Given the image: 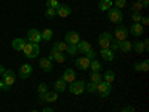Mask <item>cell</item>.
Returning <instances> with one entry per match:
<instances>
[{"label": "cell", "instance_id": "1", "mask_svg": "<svg viewBox=\"0 0 149 112\" xmlns=\"http://www.w3.org/2000/svg\"><path fill=\"white\" fill-rule=\"evenodd\" d=\"M22 52H24V57H26V58L31 60V58H36L37 55H39L40 48H39V45H37V43L27 42L26 46H24V49H22Z\"/></svg>", "mask_w": 149, "mask_h": 112}, {"label": "cell", "instance_id": "2", "mask_svg": "<svg viewBox=\"0 0 149 112\" xmlns=\"http://www.w3.org/2000/svg\"><path fill=\"white\" fill-rule=\"evenodd\" d=\"M95 93L98 94V97H102V99L109 97V94L112 93V84H107V82H104V81H100V82L97 84Z\"/></svg>", "mask_w": 149, "mask_h": 112}, {"label": "cell", "instance_id": "3", "mask_svg": "<svg viewBox=\"0 0 149 112\" xmlns=\"http://www.w3.org/2000/svg\"><path fill=\"white\" fill-rule=\"evenodd\" d=\"M85 81L84 79H81V81H73L70 85H69V91L72 93V94H74V96H79V94H82L84 91H85Z\"/></svg>", "mask_w": 149, "mask_h": 112}, {"label": "cell", "instance_id": "4", "mask_svg": "<svg viewBox=\"0 0 149 112\" xmlns=\"http://www.w3.org/2000/svg\"><path fill=\"white\" fill-rule=\"evenodd\" d=\"M107 20L113 24H121L122 22V12L121 9H116V8H110L107 10Z\"/></svg>", "mask_w": 149, "mask_h": 112}, {"label": "cell", "instance_id": "5", "mask_svg": "<svg viewBox=\"0 0 149 112\" xmlns=\"http://www.w3.org/2000/svg\"><path fill=\"white\" fill-rule=\"evenodd\" d=\"M112 41H113V34L109 33V32H104V33H102L100 36H98V45H100L102 49L109 48Z\"/></svg>", "mask_w": 149, "mask_h": 112}, {"label": "cell", "instance_id": "6", "mask_svg": "<svg viewBox=\"0 0 149 112\" xmlns=\"http://www.w3.org/2000/svg\"><path fill=\"white\" fill-rule=\"evenodd\" d=\"M113 39H116V41H119V42L127 41V39H128V29H127V27H122V26L116 27L115 32H113Z\"/></svg>", "mask_w": 149, "mask_h": 112}, {"label": "cell", "instance_id": "7", "mask_svg": "<svg viewBox=\"0 0 149 112\" xmlns=\"http://www.w3.org/2000/svg\"><path fill=\"white\" fill-rule=\"evenodd\" d=\"M48 60H55L57 63H66V60H67V57L64 55V52H60V51H57V49L52 46V49H51V52H49V55H48Z\"/></svg>", "mask_w": 149, "mask_h": 112}, {"label": "cell", "instance_id": "8", "mask_svg": "<svg viewBox=\"0 0 149 112\" xmlns=\"http://www.w3.org/2000/svg\"><path fill=\"white\" fill-rule=\"evenodd\" d=\"M15 79H17V75H15L14 70L9 69V70L3 72V82H5V85L8 87V88H10V87L15 84Z\"/></svg>", "mask_w": 149, "mask_h": 112}, {"label": "cell", "instance_id": "9", "mask_svg": "<svg viewBox=\"0 0 149 112\" xmlns=\"http://www.w3.org/2000/svg\"><path fill=\"white\" fill-rule=\"evenodd\" d=\"M27 41L31 42V43H37L39 45L40 41H42V36H40V32L37 29H30L27 32Z\"/></svg>", "mask_w": 149, "mask_h": 112}, {"label": "cell", "instance_id": "10", "mask_svg": "<svg viewBox=\"0 0 149 112\" xmlns=\"http://www.w3.org/2000/svg\"><path fill=\"white\" fill-rule=\"evenodd\" d=\"M79 41H81V36H79L78 32H69V33H66V36H64V42H66L67 45H76Z\"/></svg>", "mask_w": 149, "mask_h": 112}, {"label": "cell", "instance_id": "11", "mask_svg": "<svg viewBox=\"0 0 149 112\" xmlns=\"http://www.w3.org/2000/svg\"><path fill=\"white\" fill-rule=\"evenodd\" d=\"M31 73H33V66L26 63V64H21L19 67V78L21 79H29L31 76Z\"/></svg>", "mask_w": 149, "mask_h": 112}, {"label": "cell", "instance_id": "12", "mask_svg": "<svg viewBox=\"0 0 149 112\" xmlns=\"http://www.w3.org/2000/svg\"><path fill=\"white\" fill-rule=\"evenodd\" d=\"M130 33L134 36V37H140L143 33H145V29L140 22H133L131 27H130Z\"/></svg>", "mask_w": 149, "mask_h": 112}, {"label": "cell", "instance_id": "13", "mask_svg": "<svg viewBox=\"0 0 149 112\" xmlns=\"http://www.w3.org/2000/svg\"><path fill=\"white\" fill-rule=\"evenodd\" d=\"M39 99L43 102H48V103H54L57 99H58V93L57 91H52V93H49L46 91L45 94H39Z\"/></svg>", "mask_w": 149, "mask_h": 112}, {"label": "cell", "instance_id": "14", "mask_svg": "<svg viewBox=\"0 0 149 112\" xmlns=\"http://www.w3.org/2000/svg\"><path fill=\"white\" fill-rule=\"evenodd\" d=\"M74 64H76V67L81 69V70H88L90 69V60L86 57H78L74 60Z\"/></svg>", "mask_w": 149, "mask_h": 112}, {"label": "cell", "instance_id": "15", "mask_svg": "<svg viewBox=\"0 0 149 112\" xmlns=\"http://www.w3.org/2000/svg\"><path fill=\"white\" fill-rule=\"evenodd\" d=\"M70 14H72V8L69 5H60L57 8V15L61 18H67Z\"/></svg>", "mask_w": 149, "mask_h": 112}, {"label": "cell", "instance_id": "16", "mask_svg": "<svg viewBox=\"0 0 149 112\" xmlns=\"http://www.w3.org/2000/svg\"><path fill=\"white\" fill-rule=\"evenodd\" d=\"M76 49H78V52H81V54H86V52H88L90 49H93V48H91V43H90V42L81 39V41L76 43Z\"/></svg>", "mask_w": 149, "mask_h": 112}, {"label": "cell", "instance_id": "17", "mask_svg": "<svg viewBox=\"0 0 149 112\" xmlns=\"http://www.w3.org/2000/svg\"><path fill=\"white\" fill-rule=\"evenodd\" d=\"M63 78L66 82H69V84H72L73 81H76V72H74L73 69H66L64 70V73H63Z\"/></svg>", "mask_w": 149, "mask_h": 112}, {"label": "cell", "instance_id": "18", "mask_svg": "<svg viewBox=\"0 0 149 112\" xmlns=\"http://www.w3.org/2000/svg\"><path fill=\"white\" fill-rule=\"evenodd\" d=\"M54 88H55L57 93H64L66 88H67V82H66L63 78H60V79H57V81L54 82Z\"/></svg>", "mask_w": 149, "mask_h": 112}, {"label": "cell", "instance_id": "19", "mask_svg": "<svg viewBox=\"0 0 149 112\" xmlns=\"http://www.w3.org/2000/svg\"><path fill=\"white\" fill-rule=\"evenodd\" d=\"M26 39H22V37H17V39L12 41V48L15 49V51H22L24 46H26Z\"/></svg>", "mask_w": 149, "mask_h": 112}, {"label": "cell", "instance_id": "20", "mask_svg": "<svg viewBox=\"0 0 149 112\" xmlns=\"http://www.w3.org/2000/svg\"><path fill=\"white\" fill-rule=\"evenodd\" d=\"M100 55H102V58H103L104 61H113V58H115V52L112 51V49H109V48L102 49Z\"/></svg>", "mask_w": 149, "mask_h": 112}, {"label": "cell", "instance_id": "21", "mask_svg": "<svg viewBox=\"0 0 149 112\" xmlns=\"http://www.w3.org/2000/svg\"><path fill=\"white\" fill-rule=\"evenodd\" d=\"M39 66L45 70V72H51L52 70V61L48 58H40L39 60Z\"/></svg>", "mask_w": 149, "mask_h": 112}, {"label": "cell", "instance_id": "22", "mask_svg": "<svg viewBox=\"0 0 149 112\" xmlns=\"http://www.w3.org/2000/svg\"><path fill=\"white\" fill-rule=\"evenodd\" d=\"M112 6H113L112 0H100V2H98V9L103 10V12H107Z\"/></svg>", "mask_w": 149, "mask_h": 112}, {"label": "cell", "instance_id": "23", "mask_svg": "<svg viewBox=\"0 0 149 112\" xmlns=\"http://www.w3.org/2000/svg\"><path fill=\"white\" fill-rule=\"evenodd\" d=\"M90 69L91 72H102L103 70V64H102V61H98V60H91L90 61Z\"/></svg>", "mask_w": 149, "mask_h": 112}, {"label": "cell", "instance_id": "24", "mask_svg": "<svg viewBox=\"0 0 149 112\" xmlns=\"http://www.w3.org/2000/svg\"><path fill=\"white\" fill-rule=\"evenodd\" d=\"M103 81H104V82H107V84H112V82L115 81V72L112 70V69H107V70L104 72Z\"/></svg>", "mask_w": 149, "mask_h": 112}, {"label": "cell", "instance_id": "25", "mask_svg": "<svg viewBox=\"0 0 149 112\" xmlns=\"http://www.w3.org/2000/svg\"><path fill=\"white\" fill-rule=\"evenodd\" d=\"M131 49H133V43H131L130 41H122V42H121L119 51H122V52H130Z\"/></svg>", "mask_w": 149, "mask_h": 112}, {"label": "cell", "instance_id": "26", "mask_svg": "<svg viewBox=\"0 0 149 112\" xmlns=\"http://www.w3.org/2000/svg\"><path fill=\"white\" fill-rule=\"evenodd\" d=\"M90 81L94 82V84H98L100 81H103L102 72H91V73H90Z\"/></svg>", "mask_w": 149, "mask_h": 112}, {"label": "cell", "instance_id": "27", "mask_svg": "<svg viewBox=\"0 0 149 112\" xmlns=\"http://www.w3.org/2000/svg\"><path fill=\"white\" fill-rule=\"evenodd\" d=\"M133 49L137 54H142V52H145L146 49H145V43L142 42V41H136L134 43H133Z\"/></svg>", "mask_w": 149, "mask_h": 112}, {"label": "cell", "instance_id": "28", "mask_svg": "<svg viewBox=\"0 0 149 112\" xmlns=\"http://www.w3.org/2000/svg\"><path fill=\"white\" fill-rule=\"evenodd\" d=\"M40 36H42V41H51L54 36V32L51 29H45L43 32H40Z\"/></svg>", "mask_w": 149, "mask_h": 112}, {"label": "cell", "instance_id": "29", "mask_svg": "<svg viewBox=\"0 0 149 112\" xmlns=\"http://www.w3.org/2000/svg\"><path fill=\"white\" fill-rule=\"evenodd\" d=\"M52 46H54V48L57 49V51H60V52H66V51H67V46H69V45H67L66 42H55V43H54Z\"/></svg>", "mask_w": 149, "mask_h": 112}, {"label": "cell", "instance_id": "30", "mask_svg": "<svg viewBox=\"0 0 149 112\" xmlns=\"http://www.w3.org/2000/svg\"><path fill=\"white\" fill-rule=\"evenodd\" d=\"M128 8H130V10H131V12H142V10H143L142 2H133Z\"/></svg>", "mask_w": 149, "mask_h": 112}, {"label": "cell", "instance_id": "31", "mask_svg": "<svg viewBox=\"0 0 149 112\" xmlns=\"http://www.w3.org/2000/svg\"><path fill=\"white\" fill-rule=\"evenodd\" d=\"M45 17H48V18H55V17H57V9L46 8V9H45Z\"/></svg>", "mask_w": 149, "mask_h": 112}, {"label": "cell", "instance_id": "32", "mask_svg": "<svg viewBox=\"0 0 149 112\" xmlns=\"http://www.w3.org/2000/svg\"><path fill=\"white\" fill-rule=\"evenodd\" d=\"M85 90L88 91V93H95V90H97V84H94V82H88V84H85Z\"/></svg>", "mask_w": 149, "mask_h": 112}, {"label": "cell", "instance_id": "33", "mask_svg": "<svg viewBox=\"0 0 149 112\" xmlns=\"http://www.w3.org/2000/svg\"><path fill=\"white\" fill-rule=\"evenodd\" d=\"M113 5H115L116 9H124V8L128 5V2H127V0H115Z\"/></svg>", "mask_w": 149, "mask_h": 112}, {"label": "cell", "instance_id": "34", "mask_svg": "<svg viewBox=\"0 0 149 112\" xmlns=\"http://www.w3.org/2000/svg\"><path fill=\"white\" fill-rule=\"evenodd\" d=\"M140 20H142L140 12H131V21L133 22H140Z\"/></svg>", "mask_w": 149, "mask_h": 112}, {"label": "cell", "instance_id": "35", "mask_svg": "<svg viewBox=\"0 0 149 112\" xmlns=\"http://www.w3.org/2000/svg\"><path fill=\"white\" fill-rule=\"evenodd\" d=\"M60 6L58 0H46V8H52V9H57Z\"/></svg>", "mask_w": 149, "mask_h": 112}, {"label": "cell", "instance_id": "36", "mask_svg": "<svg viewBox=\"0 0 149 112\" xmlns=\"http://www.w3.org/2000/svg\"><path fill=\"white\" fill-rule=\"evenodd\" d=\"M119 45H121V42L119 41H116V39H113L110 42V46H109V49H112V51H116V49H119Z\"/></svg>", "mask_w": 149, "mask_h": 112}, {"label": "cell", "instance_id": "37", "mask_svg": "<svg viewBox=\"0 0 149 112\" xmlns=\"http://www.w3.org/2000/svg\"><path fill=\"white\" fill-rule=\"evenodd\" d=\"M66 52H69V55H76V54H79L78 49H76V45H69Z\"/></svg>", "mask_w": 149, "mask_h": 112}, {"label": "cell", "instance_id": "38", "mask_svg": "<svg viewBox=\"0 0 149 112\" xmlns=\"http://www.w3.org/2000/svg\"><path fill=\"white\" fill-rule=\"evenodd\" d=\"M46 91H48V85L45 82L39 84V87H37V93H39V94H45Z\"/></svg>", "mask_w": 149, "mask_h": 112}, {"label": "cell", "instance_id": "39", "mask_svg": "<svg viewBox=\"0 0 149 112\" xmlns=\"http://www.w3.org/2000/svg\"><path fill=\"white\" fill-rule=\"evenodd\" d=\"M148 70H149V61L143 60L140 63V72H148Z\"/></svg>", "mask_w": 149, "mask_h": 112}, {"label": "cell", "instance_id": "40", "mask_svg": "<svg viewBox=\"0 0 149 112\" xmlns=\"http://www.w3.org/2000/svg\"><path fill=\"white\" fill-rule=\"evenodd\" d=\"M85 57L88 58L90 61H91V60H94V58H95V51H94V49H90V51L85 54Z\"/></svg>", "mask_w": 149, "mask_h": 112}, {"label": "cell", "instance_id": "41", "mask_svg": "<svg viewBox=\"0 0 149 112\" xmlns=\"http://www.w3.org/2000/svg\"><path fill=\"white\" fill-rule=\"evenodd\" d=\"M0 91H9V88L5 85V82H3V79H0Z\"/></svg>", "mask_w": 149, "mask_h": 112}, {"label": "cell", "instance_id": "42", "mask_svg": "<svg viewBox=\"0 0 149 112\" xmlns=\"http://www.w3.org/2000/svg\"><path fill=\"white\" fill-rule=\"evenodd\" d=\"M140 24H142V26H148V24H149V18H148V17H142Z\"/></svg>", "mask_w": 149, "mask_h": 112}, {"label": "cell", "instance_id": "43", "mask_svg": "<svg viewBox=\"0 0 149 112\" xmlns=\"http://www.w3.org/2000/svg\"><path fill=\"white\" fill-rule=\"evenodd\" d=\"M121 112H134V108L133 106H125V108H122Z\"/></svg>", "mask_w": 149, "mask_h": 112}, {"label": "cell", "instance_id": "44", "mask_svg": "<svg viewBox=\"0 0 149 112\" xmlns=\"http://www.w3.org/2000/svg\"><path fill=\"white\" fill-rule=\"evenodd\" d=\"M42 112H54V109H52V108H43Z\"/></svg>", "mask_w": 149, "mask_h": 112}, {"label": "cell", "instance_id": "45", "mask_svg": "<svg viewBox=\"0 0 149 112\" xmlns=\"http://www.w3.org/2000/svg\"><path fill=\"white\" fill-rule=\"evenodd\" d=\"M5 70H6V69H5L2 64H0V75H3V72H5Z\"/></svg>", "mask_w": 149, "mask_h": 112}, {"label": "cell", "instance_id": "46", "mask_svg": "<svg viewBox=\"0 0 149 112\" xmlns=\"http://www.w3.org/2000/svg\"><path fill=\"white\" fill-rule=\"evenodd\" d=\"M134 2H143V0H134Z\"/></svg>", "mask_w": 149, "mask_h": 112}, {"label": "cell", "instance_id": "47", "mask_svg": "<svg viewBox=\"0 0 149 112\" xmlns=\"http://www.w3.org/2000/svg\"><path fill=\"white\" fill-rule=\"evenodd\" d=\"M31 112H39V111H36V109H33V111H31Z\"/></svg>", "mask_w": 149, "mask_h": 112}]
</instances>
